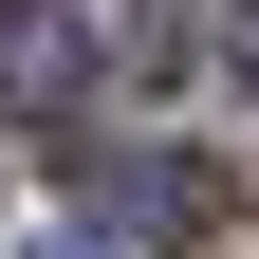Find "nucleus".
<instances>
[{
  "instance_id": "1",
  "label": "nucleus",
  "mask_w": 259,
  "mask_h": 259,
  "mask_svg": "<svg viewBox=\"0 0 259 259\" xmlns=\"http://www.w3.org/2000/svg\"><path fill=\"white\" fill-rule=\"evenodd\" d=\"M74 185L130 222V241H204V222H222V167H204V148H74Z\"/></svg>"
},
{
  "instance_id": "2",
  "label": "nucleus",
  "mask_w": 259,
  "mask_h": 259,
  "mask_svg": "<svg viewBox=\"0 0 259 259\" xmlns=\"http://www.w3.org/2000/svg\"><path fill=\"white\" fill-rule=\"evenodd\" d=\"M74 93H93V37H74V19H56V0H0V111H74Z\"/></svg>"
},
{
  "instance_id": "3",
  "label": "nucleus",
  "mask_w": 259,
  "mask_h": 259,
  "mask_svg": "<svg viewBox=\"0 0 259 259\" xmlns=\"http://www.w3.org/2000/svg\"><path fill=\"white\" fill-rule=\"evenodd\" d=\"M37 259H130V241H93V222H56V241H37Z\"/></svg>"
},
{
  "instance_id": "4",
  "label": "nucleus",
  "mask_w": 259,
  "mask_h": 259,
  "mask_svg": "<svg viewBox=\"0 0 259 259\" xmlns=\"http://www.w3.org/2000/svg\"><path fill=\"white\" fill-rule=\"evenodd\" d=\"M241 74H259V0H241Z\"/></svg>"
}]
</instances>
